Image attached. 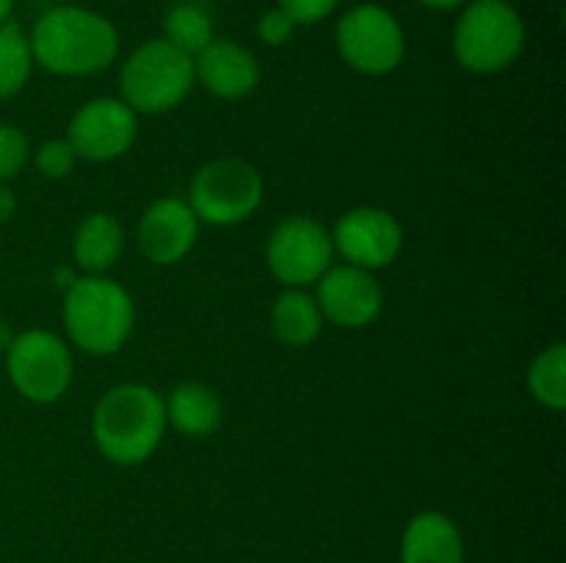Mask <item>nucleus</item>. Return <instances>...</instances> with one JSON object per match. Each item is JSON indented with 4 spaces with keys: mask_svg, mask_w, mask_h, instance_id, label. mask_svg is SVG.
<instances>
[{
    "mask_svg": "<svg viewBox=\"0 0 566 563\" xmlns=\"http://www.w3.org/2000/svg\"><path fill=\"white\" fill-rule=\"evenodd\" d=\"M17 213V196L9 188V182H0V224L11 221V215Z\"/></svg>",
    "mask_w": 566,
    "mask_h": 563,
    "instance_id": "a878e982",
    "label": "nucleus"
},
{
    "mask_svg": "<svg viewBox=\"0 0 566 563\" xmlns=\"http://www.w3.org/2000/svg\"><path fill=\"white\" fill-rule=\"evenodd\" d=\"M164 31L166 42L175 44L177 50L188 53L191 59H197L213 42V17H210V11L205 6L186 0V3H177L166 14Z\"/></svg>",
    "mask_w": 566,
    "mask_h": 563,
    "instance_id": "aec40b11",
    "label": "nucleus"
},
{
    "mask_svg": "<svg viewBox=\"0 0 566 563\" xmlns=\"http://www.w3.org/2000/svg\"><path fill=\"white\" fill-rule=\"evenodd\" d=\"M11 11H14V0H0V25L11 20Z\"/></svg>",
    "mask_w": 566,
    "mask_h": 563,
    "instance_id": "c85d7f7f",
    "label": "nucleus"
},
{
    "mask_svg": "<svg viewBox=\"0 0 566 563\" xmlns=\"http://www.w3.org/2000/svg\"><path fill=\"white\" fill-rule=\"evenodd\" d=\"M193 75L221 99H243L258 88L260 64L247 47L227 39H213L193 59Z\"/></svg>",
    "mask_w": 566,
    "mask_h": 563,
    "instance_id": "4468645a",
    "label": "nucleus"
},
{
    "mask_svg": "<svg viewBox=\"0 0 566 563\" xmlns=\"http://www.w3.org/2000/svg\"><path fill=\"white\" fill-rule=\"evenodd\" d=\"M197 75L193 59L166 39H153L127 55L119 92L136 114H166L191 94Z\"/></svg>",
    "mask_w": 566,
    "mask_h": 563,
    "instance_id": "20e7f679",
    "label": "nucleus"
},
{
    "mask_svg": "<svg viewBox=\"0 0 566 563\" xmlns=\"http://www.w3.org/2000/svg\"><path fill=\"white\" fill-rule=\"evenodd\" d=\"M31 158V141L17 125L0 121V182H9L20 177Z\"/></svg>",
    "mask_w": 566,
    "mask_h": 563,
    "instance_id": "4be33fe9",
    "label": "nucleus"
},
{
    "mask_svg": "<svg viewBox=\"0 0 566 563\" xmlns=\"http://www.w3.org/2000/svg\"><path fill=\"white\" fill-rule=\"evenodd\" d=\"M33 64L53 75L86 77L108 70L119 55V33L108 17L81 6L44 11L33 25Z\"/></svg>",
    "mask_w": 566,
    "mask_h": 563,
    "instance_id": "f257e3e1",
    "label": "nucleus"
},
{
    "mask_svg": "<svg viewBox=\"0 0 566 563\" xmlns=\"http://www.w3.org/2000/svg\"><path fill=\"white\" fill-rule=\"evenodd\" d=\"M33 53L28 33L17 22L0 25V99H11L25 88L33 72Z\"/></svg>",
    "mask_w": 566,
    "mask_h": 563,
    "instance_id": "6ab92c4d",
    "label": "nucleus"
},
{
    "mask_svg": "<svg viewBox=\"0 0 566 563\" xmlns=\"http://www.w3.org/2000/svg\"><path fill=\"white\" fill-rule=\"evenodd\" d=\"M138 114L119 97H97L75 110L66 127V141L77 158L108 163L136 144Z\"/></svg>",
    "mask_w": 566,
    "mask_h": 563,
    "instance_id": "9d476101",
    "label": "nucleus"
},
{
    "mask_svg": "<svg viewBox=\"0 0 566 563\" xmlns=\"http://www.w3.org/2000/svg\"><path fill=\"white\" fill-rule=\"evenodd\" d=\"M199 237V219L186 199L166 196L149 204L138 221L136 241L155 265H175L188 257Z\"/></svg>",
    "mask_w": 566,
    "mask_h": 563,
    "instance_id": "ddd939ff",
    "label": "nucleus"
},
{
    "mask_svg": "<svg viewBox=\"0 0 566 563\" xmlns=\"http://www.w3.org/2000/svg\"><path fill=\"white\" fill-rule=\"evenodd\" d=\"M296 33V22L285 14V11L276 6V9L265 11L258 22V36L263 39L271 47H282V44L291 42V36Z\"/></svg>",
    "mask_w": 566,
    "mask_h": 563,
    "instance_id": "393cba45",
    "label": "nucleus"
},
{
    "mask_svg": "<svg viewBox=\"0 0 566 563\" xmlns=\"http://www.w3.org/2000/svg\"><path fill=\"white\" fill-rule=\"evenodd\" d=\"M276 6H280L296 25H315V22L326 20V17L340 6V0H280Z\"/></svg>",
    "mask_w": 566,
    "mask_h": 563,
    "instance_id": "b1692460",
    "label": "nucleus"
},
{
    "mask_svg": "<svg viewBox=\"0 0 566 563\" xmlns=\"http://www.w3.org/2000/svg\"><path fill=\"white\" fill-rule=\"evenodd\" d=\"M332 232L310 215H293L271 230L265 263L285 287L315 285L332 268Z\"/></svg>",
    "mask_w": 566,
    "mask_h": 563,
    "instance_id": "1a4fd4ad",
    "label": "nucleus"
},
{
    "mask_svg": "<svg viewBox=\"0 0 566 563\" xmlns=\"http://www.w3.org/2000/svg\"><path fill=\"white\" fill-rule=\"evenodd\" d=\"M11 340H14V331L9 329V323H6V320H0V353L9 351Z\"/></svg>",
    "mask_w": 566,
    "mask_h": 563,
    "instance_id": "cd10ccee",
    "label": "nucleus"
},
{
    "mask_svg": "<svg viewBox=\"0 0 566 563\" xmlns=\"http://www.w3.org/2000/svg\"><path fill=\"white\" fill-rule=\"evenodd\" d=\"M125 252V230L111 213H92L72 237V257L88 274H105Z\"/></svg>",
    "mask_w": 566,
    "mask_h": 563,
    "instance_id": "f3484780",
    "label": "nucleus"
},
{
    "mask_svg": "<svg viewBox=\"0 0 566 563\" xmlns=\"http://www.w3.org/2000/svg\"><path fill=\"white\" fill-rule=\"evenodd\" d=\"M315 285H318L315 301L329 323L343 326V329H363L381 315L385 293L374 270L346 263L326 270Z\"/></svg>",
    "mask_w": 566,
    "mask_h": 563,
    "instance_id": "f8f14e48",
    "label": "nucleus"
},
{
    "mask_svg": "<svg viewBox=\"0 0 566 563\" xmlns=\"http://www.w3.org/2000/svg\"><path fill=\"white\" fill-rule=\"evenodd\" d=\"M340 59L363 75H387L407 55V36L396 14L376 3H363L340 17L335 31Z\"/></svg>",
    "mask_w": 566,
    "mask_h": 563,
    "instance_id": "6e6552de",
    "label": "nucleus"
},
{
    "mask_svg": "<svg viewBox=\"0 0 566 563\" xmlns=\"http://www.w3.org/2000/svg\"><path fill=\"white\" fill-rule=\"evenodd\" d=\"M420 3H423L426 9H434V11H457L462 9L468 0H420Z\"/></svg>",
    "mask_w": 566,
    "mask_h": 563,
    "instance_id": "bb28decb",
    "label": "nucleus"
},
{
    "mask_svg": "<svg viewBox=\"0 0 566 563\" xmlns=\"http://www.w3.org/2000/svg\"><path fill=\"white\" fill-rule=\"evenodd\" d=\"M401 563H464V541L457 522L440 511L409 519L401 539Z\"/></svg>",
    "mask_w": 566,
    "mask_h": 563,
    "instance_id": "2eb2a0df",
    "label": "nucleus"
},
{
    "mask_svg": "<svg viewBox=\"0 0 566 563\" xmlns=\"http://www.w3.org/2000/svg\"><path fill=\"white\" fill-rule=\"evenodd\" d=\"M525 47L523 17L506 0H473L453 31V53L470 72L492 75L520 59Z\"/></svg>",
    "mask_w": 566,
    "mask_h": 563,
    "instance_id": "39448f33",
    "label": "nucleus"
},
{
    "mask_svg": "<svg viewBox=\"0 0 566 563\" xmlns=\"http://www.w3.org/2000/svg\"><path fill=\"white\" fill-rule=\"evenodd\" d=\"M263 202V174L241 158L205 163L191 180V210L199 224L232 226L247 221Z\"/></svg>",
    "mask_w": 566,
    "mask_h": 563,
    "instance_id": "423d86ee",
    "label": "nucleus"
},
{
    "mask_svg": "<svg viewBox=\"0 0 566 563\" xmlns=\"http://www.w3.org/2000/svg\"><path fill=\"white\" fill-rule=\"evenodd\" d=\"M332 246L348 265L379 270L401 254L403 230L390 210L354 208L337 219Z\"/></svg>",
    "mask_w": 566,
    "mask_h": 563,
    "instance_id": "9b49d317",
    "label": "nucleus"
},
{
    "mask_svg": "<svg viewBox=\"0 0 566 563\" xmlns=\"http://www.w3.org/2000/svg\"><path fill=\"white\" fill-rule=\"evenodd\" d=\"M166 401L147 384L111 386L92 414V436L103 458L119 467L144 464L166 434Z\"/></svg>",
    "mask_w": 566,
    "mask_h": 563,
    "instance_id": "f03ea898",
    "label": "nucleus"
},
{
    "mask_svg": "<svg viewBox=\"0 0 566 563\" xmlns=\"http://www.w3.org/2000/svg\"><path fill=\"white\" fill-rule=\"evenodd\" d=\"M221 417L224 406L219 392L202 381H182L166 401V423H171V428L182 436H210L219 431Z\"/></svg>",
    "mask_w": 566,
    "mask_h": 563,
    "instance_id": "dca6fc26",
    "label": "nucleus"
},
{
    "mask_svg": "<svg viewBox=\"0 0 566 563\" xmlns=\"http://www.w3.org/2000/svg\"><path fill=\"white\" fill-rule=\"evenodd\" d=\"M528 390L542 406L562 412L566 406V346L545 348L534 357L528 368Z\"/></svg>",
    "mask_w": 566,
    "mask_h": 563,
    "instance_id": "412c9836",
    "label": "nucleus"
},
{
    "mask_svg": "<svg viewBox=\"0 0 566 563\" xmlns=\"http://www.w3.org/2000/svg\"><path fill=\"white\" fill-rule=\"evenodd\" d=\"M3 357L11 384L31 403H55L75 375L70 346L53 331L28 329L14 334Z\"/></svg>",
    "mask_w": 566,
    "mask_h": 563,
    "instance_id": "0eeeda50",
    "label": "nucleus"
},
{
    "mask_svg": "<svg viewBox=\"0 0 566 563\" xmlns=\"http://www.w3.org/2000/svg\"><path fill=\"white\" fill-rule=\"evenodd\" d=\"M77 155L66 138H50L36 149V169L42 171L48 180H64L75 171Z\"/></svg>",
    "mask_w": 566,
    "mask_h": 563,
    "instance_id": "5701e85b",
    "label": "nucleus"
},
{
    "mask_svg": "<svg viewBox=\"0 0 566 563\" xmlns=\"http://www.w3.org/2000/svg\"><path fill=\"white\" fill-rule=\"evenodd\" d=\"M324 329V315H321L318 301L304 287H287L280 293L271 307V331L280 342L291 348H307L310 342L318 340Z\"/></svg>",
    "mask_w": 566,
    "mask_h": 563,
    "instance_id": "a211bd4d",
    "label": "nucleus"
},
{
    "mask_svg": "<svg viewBox=\"0 0 566 563\" xmlns=\"http://www.w3.org/2000/svg\"><path fill=\"white\" fill-rule=\"evenodd\" d=\"M64 326L72 346L88 357L119 351L136 326L133 296L105 274L77 276L64 293Z\"/></svg>",
    "mask_w": 566,
    "mask_h": 563,
    "instance_id": "7ed1b4c3",
    "label": "nucleus"
}]
</instances>
